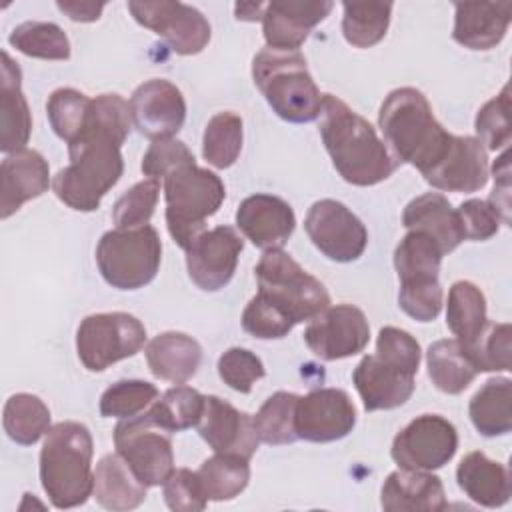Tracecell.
<instances>
[{
	"mask_svg": "<svg viewBox=\"0 0 512 512\" xmlns=\"http://www.w3.org/2000/svg\"><path fill=\"white\" fill-rule=\"evenodd\" d=\"M130 104L118 94L92 100L82 134L68 144L70 164L52 180L60 202L78 212H94L120 180L124 160L120 148L132 128Z\"/></svg>",
	"mask_w": 512,
	"mask_h": 512,
	"instance_id": "1",
	"label": "cell"
},
{
	"mask_svg": "<svg viewBox=\"0 0 512 512\" xmlns=\"http://www.w3.org/2000/svg\"><path fill=\"white\" fill-rule=\"evenodd\" d=\"M320 136L336 172L354 186L384 182L398 168V160L378 138L374 126L334 94H322Z\"/></svg>",
	"mask_w": 512,
	"mask_h": 512,
	"instance_id": "2",
	"label": "cell"
},
{
	"mask_svg": "<svg viewBox=\"0 0 512 512\" xmlns=\"http://www.w3.org/2000/svg\"><path fill=\"white\" fill-rule=\"evenodd\" d=\"M378 126L394 158L412 164L422 176L446 156L454 138L434 118L426 96L412 86L396 88L384 98Z\"/></svg>",
	"mask_w": 512,
	"mask_h": 512,
	"instance_id": "3",
	"label": "cell"
},
{
	"mask_svg": "<svg viewBox=\"0 0 512 512\" xmlns=\"http://www.w3.org/2000/svg\"><path fill=\"white\" fill-rule=\"evenodd\" d=\"M92 454V434L84 424L64 420L50 426L40 450V482L52 506L76 508L92 496Z\"/></svg>",
	"mask_w": 512,
	"mask_h": 512,
	"instance_id": "4",
	"label": "cell"
},
{
	"mask_svg": "<svg viewBox=\"0 0 512 512\" xmlns=\"http://www.w3.org/2000/svg\"><path fill=\"white\" fill-rule=\"evenodd\" d=\"M252 78L282 120L304 124L318 118L322 94L298 50L266 46L252 60Z\"/></svg>",
	"mask_w": 512,
	"mask_h": 512,
	"instance_id": "5",
	"label": "cell"
},
{
	"mask_svg": "<svg viewBox=\"0 0 512 512\" xmlns=\"http://www.w3.org/2000/svg\"><path fill=\"white\" fill-rule=\"evenodd\" d=\"M162 180L168 232L186 250L204 232L206 220L222 206L226 198L224 182L214 172L196 166V162L174 168Z\"/></svg>",
	"mask_w": 512,
	"mask_h": 512,
	"instance_id": "6",
	"label": "cell"
},
{
	"mask_svg": "<svg viewBox=\"0 0 512 512\" xmlns=\"http://www.w3.org/2000/svg\"><path fill=\"white\" fill-rule=\"evenodd\" d=\"M258 294L286 314L294 324L312 320L330 306L326 286L308 274L288 252L282 248L266 250L256 268Z\"/></svg>",
	"mask_w": 512,
	"mask_h": 512,
	"instance_id": "7",
	"label": "cell"
},
{
	"mask_svg": "<svg viewBox=\"0 0 512 512\" xmlns=\"http://www.w3.org/2000/svg\"><path fill=\"white\" fill-rule=\"evenodd\" d=\"M162 242L154 226L114 228L96 246V264L112 288L138 290L150 284L160 268Z\"/></svg>",
	"mask_w": 512,
	"mask_h": 512,
	"instance_id": "8",
	"label": "cell"
},
{
	"mask_svg": "<svg viewBox=\"0 0 512 512\" xmlns=\"http://www.w3.org/2000/svg\"><path fill=\"white\" fill-rule=\"evenodd\" d=\"M144 344L146 328L128 312L90 314L76 332L78 358L90 372H104L112 364L140 352Z\"/></svg>",
	"mask_w": 512,
	"mask_h": 512,
	"instance_id": "9",
	"label": "cell"
},
{
	"mask_svg": "<svg viewBox=\"0 0 512 512\" xmlns=\"http://www.w3.org/2000/svg\"><path fill=\"white\" fill-rule=\"evenodd\" d=\"M114 446L148 488L164 484L174 470L170 432L160 428L148 412L120 420L114 428Z\"/></svg>",
	"mask_w": 512,
	"mask_h": 512,
	"instance_id": "10",
	"label": "cell"
},
{
	"mask_svg": "<svg viewBox=\"0 0 512 512\" xmlns=\"http://www.w3.org/2000/svg\"><path fill=\"white\" fill-rule=\"evenodd\" d=\"M132 18L166 40V44L180 56L200 54L212 36L206 16L190 4L156 0V2H128Z\"/></svg>",
	"mask_w": 512,
	"mask_h": 512,
	"instance_id": "11",
	"label": "cell"
},
{
	"mask_svg": "<svg viewBox=\"0 0 512 512\" xmlns=\"http://www.w3.org/2000/svg\"><path fill=\"white\" fill-rule=\"evenodd\" d=\"M304 230L312 244L334 262L358 260L368 244V230L362 220L346 204L332 198L318 200L308 208Z\"/></svg>",
	"mask_w": 512,
	"mask_h": 512,
	"instance_id": "12",
	"label": "cell"
},
{
	"mask_svg": "<svg viewBox=\"0 0 512 512\" xmlns=\"http://www.w3.org/2000/svg\"><path fill=\"white\" fill-rule=\"evenodd\" d=\"M456 448L454 424L440 414H422L394 436L390 456L400 468L438 470L454 458Z\"/></svg>",
	"mask_w": 512,
	"mask_h": 512,
	"instance_id": "13",
	"label": "cell"
},
{
	"mask_svg": "<svg viewBox=\"0 0 512 512\" xmlns=\"http://www.w3.org/2000/svg\"><path fill=\"white\" fill-rule=\"evenodd\" d=\"M370 326L364 312L352 304L322 310L304 330V342L314 356L332 362L354 356L366 348Z\"/></svg>",
	"mask_w": 512,
	"mask_h": 512,
	"instance_id": "14",
	"label": "cell"
},
{
	"mask_svg": "<svg viewBox=\"0 0 512 512\" xmlns=\"http://www.w3.org/2000/svg\"><path fill=\"white\" fill-rule=\"evenodd\" d=\"M244 240L232 226H216L200 232L186 248V268L190 280L206 292L224 288L238 264Z\"/></svg>",
	"mask_w": 512,
	"mask_h": 512,
	"instance_id": "15",
	"label": "cell"
},
{
	"mask_svg": "<svg viewBox=\"0 0 512 512\" xmlns=\"http://www.w3.org/2000/svg\"><path fill=\"white\" fill-rule=\"evenodd\" d=\"M356 426V406L340 388H318L298 398L294 428L308 442H334Z\"/></svg>",
	"mask_w": 512,
	"mask_h": 512,
	"instance_id": "16",
	"label": "cell"
},
{
	"mask_svg": "<svg viewBox=\"0 0 512 512\" xmlns=\"http://www.w3.org/2000/svg\"><path fill=\"white\" fill-rule=\"evenodd\" d=\"M128 104L134 128L152 140L172 138L186 120V100L180 88L164 78L140 84Z\"/></svg>",
	"mask_w": 512,
	"mask_h": 512,
	"instance_id": "17",
	"label": "cell"
},
{
	"mask_svg": "<svg viewBox=\"0 0 512 512\" xmlns=\"http://www.w3.org/2000/svg\"><path fill=\"white\" fill-rule=\"evenodd\" d=\"M196 426L214 452L238 454L250 460L258 450L260 438L252 416L218 396H204V410Z\"/></svg>",
	"mask_w": 512,
	"mask_h": 512,
	"instance_id": "18",
	"label": "cell"
},
{
	"mask_svg": "<svg viewBox=\"0 0 512 512\" xmlns=\"http://www.w3.org/2000/svg\"><path fill=\"white\" fill-rule=\"evenodd\" d=\"M330 0H280L268 2L262 12V32L268 48L298 50L312 28L332 10Z\"/></svg>",
	"mask_w": 512,
	"mask_h": 512,
	"instance_id": "19",
	"label": "cell"
},
{
	"mask_svg": "<svg viewBox=\"0 0 512 512\" xmlns=\"http://www.w3.org/2000/svg\"><path fill=\"white\" fill-rule=\"evenodd\" d=\"M236 226L260 250L282 248L296 228L292 206L272 194H252L236 210Z\"/></svg>",
	"mask_w": 512,
	"mask_h": 512,
	"instance_id": "20",
	"label": "cell"
},
{
	"mask_svg": "<svg viewBox=\"0 0 512 512\" xmlns=\"http://www.w3.org/2000/svg\"><path fill=\"white\" fill-rule=\"evenodd\" d=\"M352 382L362 398L364 410H392L408 402L414 392V374L380 358L364 356L352 372Z\"/></svg>",
	"mask_w": 512,
	"mask_h": 512,
	"instance_id": "21",
	"label": "cell"
},
{
	"mask_svg": "<svg viewBox=\"0 0 512 512\" xmlns=\"http://www.w3.org/2000/svg\"><path fill=\"white\" fill-rule=\"evenodd\" d=\"M424 180L444 192H476L488 182L486 148L474 136H454L446 156L424 174Z\"/></svg>",
	"mask_w": 512,
	"mask_h": 512,
	"instance_id": "22",
	"label": "cell"
},
{
	"mask_svg": "<svg viewBox=\"0 0 512 512\" xmlns=\"http://www.w3.org/2000/svg\"><path fill=\"white\" fill-rule=\"evenodd\" d=\"M50 186V168L36 150L8 154L0 166V218H10L20 206L42 196Z\"/></svg>",
	"mask_w": 512,
	"mask_h": 512,
	"instance_id": "23",
	"label": "cell"
},
{
	"mask_svg": "<svg viewBox=\"0 0 512 512\" xmlns=\"http://www.w3.org/2000/svg\"><path fill=\"white\" fill-rule=\"evenodd\" d=\"M380 506L386 512H442L448 504L444 484L436 474L398 468L382 484Z\"/></svg>",
	"mask_w": 512,
	"mask_h": 512,
	"instance_id": "24",
	"label": "cell"
},
{
	"mask_svg": "<svg viewBox=\"0 0 512 512\" xmlns=\"http://www.w3.org/2000/svg\"><path fill=\"white\" fill-rule=\"evenodd\" d=\"M452 38L470 50H490L502 42L512 20V2H456Z\"/></svg>",
	"mask_w": 512,
	"mask_h": 512,
	"instance_id": "25",
	"label": "cell"
},
{
	"mask_svg": "<svg viewBox=\"0 0 512 512\" xmlns=\"http://www.w3.org/2000/svg\"><path fill=\"white\" fill-rule=\"evenodd\" d=\"M32 132V116L22 94L20 66L2 52L0 80V150L6 154L24 150Z\"/></svg>",
	"mask_w": 512,
	"mask_h": 512,
	"instance_id": "26",
	"label": "cell"
},
{
	"mask_svg": "<svg viewBox=\"0 0 512 512\" xmlns=\"http://www.w3.org/2000/svg\"><path fill=\"white\" fill-rule=\"evenodd\" d=\"M402 224L408 230L434 238L444 254L456 250L466 240L456 208L440 192H426L410 200L402 212Z\"/></svg>",
	"mask_w": 512,
	"mask_h": 512,
	"instance_id": "27",
	"label": "cell"
},
{
	"mask_svg": "<svg viewBox=\"0 0 512 512\" xmlns=\"http://www.w3.org/2000/svg\"><path fill=\"white\" fill-rule=\"evenodd\" d=\"M150 372L166 382H188L202 362V346L184 332H162L146 344Z\"/></svg>",
	"mask_w": 512,
	"mask_h": 512,
	"instance_id": "28",
	"label": "cell"
},
{
	"mask_svg": "<svg viewBox=\"0 0 512 512\" xmlns=\"http://www.w3.org/2000/svg\"><path fill=\"white\" fill-rule=\"evenodd\" d=\"M456 482L460 490L484 508H498L510 500V474L508 468L490 460L484 452H468L458 468Z\"/></svg>",
	"mask_w": 512,
	"mask_h": 512,
	"instance_id": "29",
	"label": "cell"
},
{
	"mask_svg": "<svg viewBox=\"0 0 512 512\" xmlns=\"http://www.w3.org/2000/svg\"><path fill=\"white\" fill-rule=\"evenodd\" d=\"M146 488L118 452L102 456L96 464L92 496L108 510L138 508L146 500Z\"/></svg>",
	"mask_w": 512,
	"mask_h": 512,
	"instance_id": "30",
	"label": "cell"
},
{
	"mask_svg": "<svg viewBox=\"0 0 512 512\" xmlns=\"http://www.w3.org/2000/svg\"><path fill=\"white\" fill-rule=\"evenodd\" d=\"M442 248L434 238L424 232L408 230L394 250V268L400 288H416L440 282Z\"/></svg>",
	"mask_w": 512,
	"mask_h": 512,
	"instance_id": "31",
	"label": "cell"
},
{
	"mask_svg": "<svg viewBox=\"0 0 512 512\" xmlns=\"http://www.w3.org/2000/svg\"><path fill=\"white\" fill-rule=\"evenodd\" d=\"M512 380L510 378H490L482 388L470 398L468 414L474 428L486 436H502L512 430Z\"/></svg>",
	"mask_w": 512,
	"mask_h": 512,
	"instance_id": "32",
	"label": "cell"
},
{
	"mask_svg": "<svg viewBox=\"0 0 512 512\" xmlns=\"http://www.w3.org/2000/svg\"><path fill=\"white\" fill-rule=\"evenodd\" d=\"M426 366L432 384L444 394L464 392L478 374L464 350V344L456 338H444L430 344L426 352Z\"/></svg>",
	"mask_w": 512,
	"mask_h": 512,
	"instance_id": "33",
	"label": "cell"
},
{
	"mask_svg": "<svg viewBox=\"0 0 512 512\" xmlns=\"http://www.w3.org/2000/svg\"><path fill=\"white\" fill-rule=\"evenodd\" d=\"M250 460L238 454H220L206 458L196 470L204 496L214 502L236 498L250 480Z\"/></svg>",
	"mask_w": 512,
	"mask_h": 512,
	"instance_id": "34",
	"label": "cell"
},
{
	"mask_svg": "<svg viewBox=\"0 0 512 512\" xmlns=\"http://www.w3.org/2000/svg\"><path fill=\"white\" fill-rule=\"evenodd\" d=\"M488 322L486 298L470 280H458L448 290L446 324L460 342H470Z\"/></svg>",
	"mask_w": 512,
	"mask_h": 512,
	"instance_id": "35",
	"label": "cell"
},
{
	"mask_svg": "<svg viewBox=\"0 0 512 512\" xmlns=\"http://www.w3.org/2000/svg\"><path fill=\"white\" fill-rule=\"evenodd\" d=\"M2 424L12 442L32 446L50 430V410L38 396L20 392L6 400Z\"/></svg>",
	"mask_w": 512,
	"mask_h": 512,
	"instance_id": "36",
	"label": "cell"
},
{
	"mask_svg": "<svg viewBox=\"0 0 512 512\" xmlns=\"http://www.w3.org/2000/svg\"><path fill=\"white\" fill-rule=\"evenodd\" d=\"M342 34L356 48L378 44L388 30L392 2H342Z\"/></svg>",
	"mask_w": 512,
	"mask_h": 512,
	"instance_id": "37",
	"label": "cell"
},
{
	"mask_svg": "<svg viewBox=\"0 0 512 512\" xmlns=\"http://www.w3.org/2000/svg\"><path fill=\"white\" fill-rule=\"evenodd\" d=\"M8 42L18 52L40 58V60H68L70 58V40L66 32L54 22L28 20L18 24Z\"/></svg>",
	"mask_w": 512,
	"mask_h": 512,
	"instance_id": "38",
	"label": "cell"
},
{
	"mask_svg": "<svg viewBox=\"0 0 512 512\" xmlns=\"http://www.w3.org/2000/svg\"><path fill=\"white\" fill-rule=\"evenodd\" d=\"M204 410V396L190 386H174L156 398L146 410L164 430L180 432L198 424Z\"/></svg>",
	"mask_w": 512,
	"mask_h": 512,
	"instance_id": "39",
	"label": "cell"
},
{
	"mask_svg": "<svg viewBox=\"0 0 512 512\" xmlns=\"http://www.w3.org/2000/svg\"><path fill=\"white\" fill-rule=\"evenodd\" d=\"M298 394L294 392H274L252 416L256 434L260 442L270 446H282L292 444L298 440L296 428H294V416H296V404Z\"/></svg>",
	"mask_w": 512,
	"mask_h": 512,
	"instance_id": "40",
	"label": "cell"
},
{
	"mask_svg": "<svg viewBox=\"0 0 512 512\" xmlns=\"http://www.w3.org/2000/svg\"><path fill=\"white\" fill-rule=\"evenodd\" d=\"M242 118L234 112L214 114L202 138V156L214 168H230L242 150Z\"/></svg>",
	"mask_w": 512,
	"mask_h": 512,
	"instance_id": "41",
	"label": "cell"
},
{
	"mask_svg": "<svg viewBox=\"0 0 512 512\" xmlns=\"http://www.w3.org/2000/svg\"><path fill=\"white\" fill-rule=\"evenodd\" d=\"M512 326L506 322H486L484 328L470 340L462 342L468 358L478 372L512 370Z\"/></svg>",
	"mask_w": 512,
	"mask_h": 512,
	"instance_id": "42",
	"label": "cell"
},
{
	"mask_svg": "<svg viewBox=\"0 0 512 512\" xmlns=\"http://www.w3.org/2000/svg\"><path fill=\"white\" fill-rule=\"evenodd\" d=\"M90 106L92 100L74 88L54 90L46 102V114L54 134L68 144L74 142L86 126Z\"/></svg>",
	"mask_w": 512,
	"mask_h": 512,
	"instance_id": "43",
	"label": "cell"
},
{
	"mask_svg": "<svg viewBox=\"0 0 512 512\" xmlns=\"http://www.w3.org/2000/svg\"><path fill=\"white\" fill-rule=\"evenodd\" d=\"M158 398V388L146 380H120L100 396L104 418H132Z\"/></svg>",
	"mask_w": 512,
	"mask_h": 512,
	"instance_id": "44",
	"label": "cell"
},
{
	"mask_svg": "<svg viewBox=\"0 0 512 512\" xmlns=\"http://www.w3.org/2000/svg\"><path fill=\"white\" fill-rule=\"evenodd\" d=\"M474 128L478 142L486 150H500L510 144V86L506 84L498 96L488 100L476 114Z\"/></svg>",
	"mask_w": 512,
	"mask_h": 512,
	"instance_id": "45",
	"label": "cell"
},
{
	"mask_svg": "<svg viewBox=\"0 0 512 512\" xmlns=\"http://www.w3.org/2000/svg\"><path fill=\"white\" fill-rule=\"evenodd\" d=\"M160 196V182L146 178L126 190L112 208V220L116 228H138L148 224L154 214Z\"/></svg>",
	"mask_w": 512,
	"mask_h": 512,
	"instance_id": "46",
	"label": "cell"
},
{
	"mask_svg": "<svg viewBox=\"0 0 512 512\" xmlns=\"http://www.w3.org/2000/svg\"><path fill=\"white\" fill-rule=\"evenodd\" d=\"M218 374L232 390L248 394L252 386L264 378L266 370L254 352L234 346L218 358Z\"/></svg>",
	"mask_w": 512,
	"mask_h": 512,
	"instance_id": "47",
	"label": "cell"
},
{
	"mask_svg": "<svg viewBox=\"0 0 512 512\" xmlns=\"http://www.w3.org/2000/svg\"><path fill=\"white\" fill-rule=\"evenodd\" d=\"M296 324L282 314L276 306L256 294L242 312V328L260 340L284 338Z\"/></svg>",
	"mask_w": 512,
	"mask_h": 512,
	"instance_id": "48",
	"label": "cell"
},
{
	"mask_svg": "<svg viewBox=\"0 0 512 512\" xmlns=\"http://www.w3.org/2000/svg\"><path fill=\"white\" fill-rule=\"evenodd\" d=\"M162 486L164 502L174 512H202L208 504L198 474L188 468L172 470V474L166 478Z\"/></svg>",
	"mask_w": 512,
	"mask_h": 512,
	"instance_id": "49",
	"label": "cell"
},
{
	"mask_svg": "<svg viewBox=\"0 0 512 512\" xmlns=\"http://www.w3.org/2000/svg\"><path fill=\"white\" fill-rule=\"evenodd\" d=\"M376 354L400 368H404L406 372L414 374L418 372L420 366V344L418 340L408 334L406 330H400L396 326H384L378 332V340H376Z\"/></svg>",
	"mask_w": 512,
	"mask_h": 512,
	"instance_id": "50",
	"label": "cell"
},
{
	"mask_svg": "<svg viewBox=\"0 0 512 512\" xmlns=\"http://www.w3.org/2000/svg\"><path fill=\"white\" fill-rule=\"evenodd\" d=\"M194 154L188 150V146L176 138H160V140H152V144L148 146L144 158H142V172L148 178H164L168 172H172L178 166L184 164H192Z\"/></svg>",
	"mask_w": 512,
	"mask_h": 512,
	"instance_id": "51",
	"label": "cell"
},
{
	"mask_svg": "<svg viewBox=\"0 0 512 512\" xmlns=\"http://www.w3.org/2000/svg\"><path fill=\"white\" fill-rule=\"evenodd\" d=\"M456 212H458L466 240H478V242L488 240L500 230L502 218L488 200H480V198L464 200L456 208Z\"/></svg>",
	"mask_w": 512,
	"mask_h": 512,
	"instance_id": "52",
	"label": "cell"
},
{
	"mask_svg": "<svg viewBox=\"0 0 512 512\" xmlns=\"http://www.w3.org/2000/svg\"><path fill=\"white\" fill-rule=\"evenodd\" d=\"M398 306L418 322H432L442 310L440 282L416 288H400Z\"/></svg>",
	"mask_w": 512,
	"mask_h": 512,
	"instance_id": "53",
	"label": "cell"
},
{
	"mask_svg": "<svg viewBox=\"0 0 512 512\" xmlns=\"http://www.w3.org/2000/svg\"><path fill=\"white\" fill-rule=\"evenodd\" d=\"M494 190L490 194V204L498 210L504 224L510 222V162L508 150L494 162Z\"/></svg>",
	"mask_w": 512,
	"mask_h": 512,
	"instance_id": "54",
	"label": "cell"
},
{
	"mask_svg": "<svg viewBox=\"0 0 512 512\" xmlns=\"http://www.w3.org/2000/svg\"><path fill=\"white\" fill-rule=\"evenodd\" d=\"M58 10L64 12L74 22H94L104 10V2H56Z\"/></svg>",
	"mask_w": 512,
	"mask_h": 512,
	"instance_id": "55",
	"label": "cell"
},
{
	"mask_svg": "<svg viewBox=\"0 0 512 512\" xmlns=\"http://www.w3.org/2000/svg\"><path fill=\"white\" fill-rule=\"evenodd\" d=\"M264 6L266 4H260V2H248V4H236L234 6V14L238 20H244V22H256V20H262V12H264Z\"/></svg>",
	"mask_w": 512,
	"mask_h": 512,
	"instance_id": "56",
	"label": "cell"
}]
</instances>
